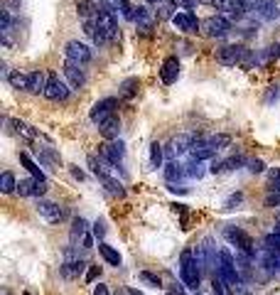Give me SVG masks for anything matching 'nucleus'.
Segmentation results:
<instances>
[{"mask_svg": "<svg viewBox=\"0 0 280 295\" xmlns=\"http://www.w3.org/2000/svg\"><path fill=\"white\" fill-rule=\"evenodd\" d=\"M91 232H94V236H96L98 241H104V236H106V222H104V219H98V222L91 226Z\"/></svg>", "mask_w": 280, "mask_h": 295, "instance_id": "a19ab883", "label": "nucleus"}, {"mask_svg": "<svg viewBox=\"0 0 280 295\" xmlns=\"http://www.w3.org/2000/svg\"><path fill=\"white\" fill-rule=\"evenodd\" d=\"M266 206H280V194L268 192V197H266Z\"/></svg>", "mask_w": 280, "mask_h": 295, "instance_id": "49530a36", "label": "nucleus"}, {"mask_svg": "<svg viewBox=\"0 0 280 295\" xmlns=\"http://www.w3.org/2000/svg\"><path fill=\"white\" fill-rule=\"evenodd\" d=\"M158 168H162V146L155 140L150 143V170H158Z\"/></svg>", "mask_w": 280, "mask_h": 295, "instance_id": "c756f323", "label": "nucleus"}, {"mask_svg": "<svg viewBox=\"0 0 280 295\" xmlns=\"http://www.w3.org/2000/svg\"><path fill=\"white\" fill-rule=\"evenodd\" d=\"M199 22L196 15L192 10H184V12H174L172 15V25L180 30V32H199Z\"/></svg>", "mask_w": 280, "mask_h": 295, "instance_id": "2eb2a0df", "label": "nucleus"}, {"mask_svg": "<svg viewBox=\"0 0 280 295\" xmlns=\"http://www.w3.org/2000/svg\"><path fill=\"white\" fill-rule=\"evenodd\" d=\"M64 54H66V59L69 62H74V64H88L91 62V50L86 47L84 42H79V40H72V42H66V47H64Z\"/></svg>", "mask_w": 280, "mask_h": 295, "instance_id": "ddd939ff", "label": "nucleus"}, {"mask_svg": "<svg viewBox=\"0 0 280 295\" xmlns=\"http://www.w3.org/2000/svg\"><path fill=\"white\" fill-rule=\"evenodd\" d=\"M76 10L84 20H96L98 12H101V2H91V0H79L76 2Z\"/></svg>", "mask_w": 280, "mask_h": 295, "instance_id": "5701e85b", "label": "nucleus"}, {"mask_svg": "<svg viewBox=\"0 0 280 295\" xmlns=\"http://www.w3.org/2000/svg\"><path fill=\"white\" fill-rule=\"evenodd\" d=\"M47 190H50V184H47V180H37V182H34V192H32V197H37V200H42V197L47 194Z\"/></svg>", "mask_w": 280, "mask_h": 295, "instance_id": "ea45409f", "label": "nucleus"}, {"mask_svg": "<svg viewBox=\"0 0 280 295\" xmlns=\"http://www.w3.org/2000/svg\"><path fill=\"white\" fill-rule=\"evenodd\" d=\"M196 138L199 136H190V133H182V136H174L172 140L168 143V148H165V152H168V158H180V155H184V152H190L192 150V146L196 143Z\"/></svg>", "mask_w": 280, "mask_h": 295, "instance_id": "9d476101", "label": "nucleus"}, {"mask_svg": "<svg viewBox=\"0 0 280 295\" xmlns=\"http://www.w3.org/2000/svg\"><path fill=\"white\" fill-rule=\"evenodd\" d=\"M116 108H118V98H116V96L101 98V101H96V104L91 106V114H88V118H91L96 126H101L106 118H111L113 114H116Z\"/></svg>", "mask_w": 280, "mask_h": 295, "instance_id": "6e6552de", "label": "nucleus"}, {"mask_svg": "<svg viewBox=\"0 0 280 295\" xmlns=\"http://www.w3.org/2000/svg\"><path fill=\"white\" fill-rule=\"evenodd\" d=\"M20 162H22V165L28 168L30 175H32V177H37V180H44V172H42V168H37V162H34L32 158H30L28 152H20Z\"/></svg>", "mask_w": 280, "mask_h": 295, "instance_id": "7c9ffc66", "label": "nucleus"}, {"mask_svg": "<svg viewBox=\"0 0 280 295\" xmlns=\"http://www.w3.org/2000/svg\"><path fill=\"white\" fill-rule=\"evenodd\" d=\"M88 234H91V232H88V222H86L84 216H74L72 229H69V241H72V246L79 248V244H84V238Z\"/></svg>", "mask_w": 280, "mask_h": 295, "instance_id": "a211bd4d", "label": "nucleus"}, {"mask_svg": "<svg viewBox=\"0 0 280 295\" xmlns=\"http://www.w3.org/2000/svg\"><path fill=\"white\" fill-rule=\"evenodd\" d=\"M140 91V82L136 79V76H130V79H126L120 86H118V94L123 96V98H133L136 94Z\"/></svg>", "mask_w": 280, "mask_h": 295, "instance_id": "cd10ccee", "label": "nucleus"}, {"mask_svg": "<svg viewBox=\"0 0 280 295\" xmlns=\"http://www.w3.org/2000/svg\"><path fill=\"white\" fill-rule=\"evenodd\" d=\"M42 96L50 98V101H66V98H69V88H66V84H64L59 76L50 74V82H47V88H44Z\"/></svg>", "mask_w": 280, "mask_h": 295, "instance_id": "4468645a", "label": "nucleus"}, {"mask_svg": "<svg viewBox=\"0 0 280 295\" xmlns=\"http://www.w3.org/2000/svg\"><path fill=\"white\" fill-rule=\"evenodd\" d=\"M241 165H246V158H244V155H228L226 160H222L224 172H226V170H238Z\"/></svg>", "mask_w": 280, "mask_h": 295, "instance_id": "72a5a7b5", "label": "nucleus"}, {"mask_svg": "<svg viewBox=\"0 0 280 295\" xmlns=\"http://www.w3.org/2000/svg\"><path fill=\"white\" fill-rule=\"evenodd\" d=\"M47 82H50V76H47L42 69L32 72V74H30V94H44Z\"/></svg>", "mask_w": 280, "mask_h": 295, "instance_id": "b1692460", "label": "nucleus"}, {"mask_svg": "<svg viewBox=\"0 0 280 295\" xmlns=\"http://www.w3.org/2000/svg\"><path fill=\"white\" fill-rule=\"evenodd\" d=\"M196 295H199V293H196Z\"/></svg>", "mask_w": 280, "mask_h": 295, "instance_id": "6e6d98bb", "label": "nucleus"}, {"mask_svg": "<svg viewBox=\"0 0 280 295\" xmlns=\"http://www.w3.org/2000/svg\"><path fill=\"white\" fill-rule=\"evenodd\" d=\"M34 155H37V160H40L44 168H50V170H59V168H62V158H59V152H56L54 148L37 146L34 148Z\"/></svg>", "mask_w": 280, "mask_h": 295, "instance_id": "dca6fc26", "label": "nucleus"}, {"mask_svg": "<svg viewBox=\"0 0 280 295\" xmlns=\"http://www.w3.org/2000/svg\"><path fill=\"white\" fill-rule=\"evenodd\" d=\"M18 190V180H15V175L10 172V170H5L2 175H0V192L2 194H12Z\"/></svg>", "mask_w": 280, "mask_h": 295, "instance_id": "c85d7f7f", "label": "nucleus"}, {"mask_svg": "<svg viewBox=\"0 0 280 295\" xmlns=\"http://www.w3.org/2000/svg\"><path fill=\"white\" fill-rule=\"evenodd\" d=\"M180 276H182V283L192 290H199V283H202V268L196 264L194 251L192 248H184L182 256H180Z\"/></svg>", "mask_w": 280, "mask_h": 295, "instance_id": "f257e3e1", "label": "nucleus"}, {"mask_svg": "<svg viewBox=\"0 0 280 295\" xmlns=\"http://www.w3.org/2000/svg\"><path fill=\"white\" fill-rule=\"evenodd\" d=\"M34 182H37V177H25V180H20L15 192H18L20 197H32V192H34Z\"/></svg>", "mask_w": 280, "mask_h": 295, "instance_id": "473e14b6", "label": "nucleus"}, {"mask_svg": "<svg viewBox=\"0 0 280 295\" xmlns=\"http://www.w3.org/2000/svg\"><path fill=\"white\" fill-rule=\"evenodd\" d=\"M98 133L104 140H118V133H120V118L113 114L111 118H106L101 126H98Z\"/></svg>", "mask_w": 280, "mask_h": 295, "instance_id": "412c9836", "label": "nucleus"}, {"mask_svg": "<svg viewBox=\"0 0 280 295\" xmlns=\"http://www.w3.org/2000/svg\"><path fill=\"white\" fill-rule=\"evenodd\" d=\"M34 212L50 224H59L64 219V206H59L56 202H50V200H37Z\"/></svg>", "mask_w": 280, "mask_h": 295, "instance_id": "9b49d317", "label": "nucleus"}, {"mask_svg": "<svg viewBox=\"0 0 280 295\" xmlns=\"http://www.w3.org/2000/svg\"><path fill=\"white\" fill-rule=\"evenodd\" d=\"M94 295H111V290H108V286H104V283H98V286L94 288Z\"/></svg>", "mask_w": 280, "mask_h": 295, "instance_id": "8fccbe9b", "label": "nucleus"}, {"mask_svg": "<svg viewBox=\"0 0 280 295\" xmlns=\"http://www.w3.org/2000/svg\"><path fill=\"white\" fill-rule=\"evenodd\" d=\"M8 84H10L12 88H18V91H30V74L20 72V69H15V72H10Z\"/></svg>", "mask_w": 280, "mask_h": 295, "instance_id": "a878e982", "label": "nucleus"}, {"mask_svg": "<svg viewBox=\"0 0 280 295\" xmlns=\"http://www.w3.org/2000/svg\"><path fill=\"white\" fill-rule=\"evenodd\" d=\"M69 172H72V175H74V180H79V182H82V180H84V170H79V168H76V165H69Z\"/></svg>", "mask_w": 280, "mask_h": 295, "instance_id": "09e8293b", "label": "nucleus"}, {"mask_svg": "<svg viewBox=\"0 0 280 295\" xmlns=\"http://www.w3.org/2000/svg\"><path fill=\"white\" fill-rule=\"evenodd\" d=\"M206 143H209L212 148H216V150H222L224 146H228V143H231V138L222 133V136H212V138H206Z\"/></svg>", "mask_w": 280, "mask_h": 295, "instance_id": "e433bc0d", "label": "nucleus"}, {"mask_svg": "<svg viewBox=\"0 0 280 295\" xmlns=\"http://www.w3.org/2000/svg\"><path fill=\"white\" fill-rule=\"evenodd\" d=\"M64 76L69 79V86L72 88H82L86 84V74L82 69V64H74V62H64Z\"/></svg>", "mask_w": 280, "mask_h": 295, "instance_id": "f3484780", "label": "nucleus"}, {"mask_svg": "<svg viewBox=\"0 0 280 295\" xmlns=\"http://www.w3.org/2000/svg\"><path fill=\"white\" fill-rule=\"evenodd\" d=\"M248 52L251 50H246L244 44H226L219 50V64H224V66H236V64H244V59L248 57Z\"/></svg>", "mask_w": 280, "mask_h": 295, "instance_id": "0eeeda50", "label": "nucleus"}, {"mask_svg": "<svg viewBox=\"0 0 280 295\" xmlns=\"http://www.w3.org/2000/svg\"><path fill=\"white\" fill-rule=\"evenodd\" d=\"M199 32H202L204 37H216V40H222V37H226V34L231 32V22L226 20L224 15H212V18H204V20L199 22Z\"/></svg>", "mask_w": 280, "mask_h": 295, "instance_id": "20e7f679", "label": "nucleus"}, {"mask_svg": "<svg viewBox=\"0 0 280 295\" xmlns=\"http://www.w3.org/2000/svg\"><path fill=\"white\" fill-rule=\"evenodd\" d=\"M168 190L172 194H187L190 192V187H184V184H174V182H168Z\"/></svg>", "mask_w": 280, "mask_h": 295, "instance_id": "c03bdc74", "label": "nucleus"}, {"mask_svg": "<svg viewBox=\"0 0 280 295\" xmlns=\"http://www.w3.org/2000/svg\"><path fill=\"white\" fill-rule=\"evenodd\" d=\"M219 150L216 148H212L206 140H202V138H196V143L192 146L190 150V160H196V162H204V160H209V158H214Z\"/></svg>", "mask_w": 280, "mask_h": 295, "instance_id": "aec40b11", "label": "nucleus"}, {"mask_svg": "<svg viewBox=\"0 0 280 295\" xmlns=\"http://www.w3.org/2000/svg\"><path fill=\"white\" fill-rule=\"evenodd\" d=\"M246 165H248V170H251L253 175H260V172L266 170V162H263V160H258V158H256V160H248Z\"/></svg>", "mask_w": 280, "mask_h": 295, "instance_id": "79ce46f5", "label": "nucleus"}, {"mask_svg": "<svg viewBox=\"0 0 280 295\" xmlns=\"http://www.w3.org/2000/svg\"><path fill=\"white\" fill-rule=\"evenodd\" d=\"M86 162H88L91 172L96 175V180H98V182H101V184H104L111 194H116V197H123V194H126L123 184H120V182L111 175V168H106V162H104V160H96L94 155H88V160H86Z\"/></svg>", "mask_w": 280, "mask_h": 295, "instance_id": "f03ea898", "label": "nucleus"}, {"mask_svg": "<svg viewBox=\"0 0 280 295\" xmlns=\"http://www.w3.org/2000/svg\"><path fill=\"white\" fill-rule=\"evenodd\" d=\"M138 278H140V283H145V286H150V288H162V278H160L158 273H150V270H140Z\"/></svg>", "mask_w": 280, "mask_h": 295, "instance_id": "2f4dec72", "label": "nucleus"}, {"mask_svg": "<svg viewBox=\"0 0 280 295\" xmlns=\"http://www.w3.org/2000/svg\"><path fill=\"white\" fill-rule=\"evenodd\" d=\"M280 182V168H270L268 170V184H276Z\"/></svg>", "mask_w": 280, "mask_h": 295, "instance_id": "a18cd8bd", "label": "nucleus"}, {"mask_svg": "<svg viewBox=\"0 0 280 295\" xmlns=\"http://www.w3.org/2000/svg\"><path fill=\"white\" fill-rule=\"evenodd\" d=\"M98 276H101V266H88V270H86V283H94Z\"/></svg>", "mask_w": 280, "mask_h": 295, "instance_id": "37998d69", "label": "nucleus"}, {"mask_svg": "<svg viewBox=\"0 0 280 295\" xmlns=\"http://www.w3.org/2000/svg\"><path fill=\"white\" fill-rule=\"evenodd\" d=\"M226 295H251V288L244 280H236V283L226 286Z\"/></svg>", "mask_w": 280, "mask_h": 295, "instance_id": "f704fd0d", "label": "nucleus"}, {"mask_svg": "<svg viewBox=\"0 0 280 295\" xmlns=\"http://www.w3.org/2000/svg\"><path fill=\"white\" fill-rule=\"evenodd\" d=\"M84 268H86V261L84 258H79L76 246H66V248H64V261H62V266H59L62 278L74 280V278H79V276L84 273Z\"/></svg>", "mask_w": 280, "mask_h": 295, "instance_id": "7ed1b4c3", "label": "nucleus"}, {"mask_svg": "<svg viewBox=\"0 0 280 295\" xmlns=\"http://www.w3.org/2000/svg\"><path fill=\"white\" fill-rule=\"evenodd\" d=\"M199 2H204V5H212V8H214V2H216V0H199Z\"/></svg>", "mask_w": 280, "mask_h": 295, "instance_id": "603ef678", "label": "nucleus"}, {"mask_svg": "<svg viewBox=\"0 0 280 295\" xmlns=\"http://www.w3.org/2000/svg\"><path fill=\"white\" fill-rule=\"evenodd\" d=\"M98 254L104 256V261L108 266H116V268L120 266V254H118L113 246H108L106 241H98Z\"/></svg>", "mask_w": 280, "mask_h": 295, "instance_id": "bb28decb", "label": "nucleus"}, {"mask_svg": "<svg viewBox=\"0 0 280 295\" xmlns=\"http://www.w3.org/2000/svg\"><path fill=\"white\" fill-rule=\"evenodd\" d=\"M216 276L224 280L226 286H231V283H236V280H241V273H238V268H236V258L222 248L219 251V270H216Z\"/></svg>", "mask_w": 280, "mask_h": 295, "instance_id": "39448f33", "label": "nucleus"}, {"mask_svg": "<svg viewBox=\"0 0 280 295\" xmlns=\"http://www.w3.org/2000/svg\"><path fill=\"white\" fill-rule=\"evenodd\" d=\"M224 238L231 244V246H236L238 251H244V254H256V246H253V238L241 226H226L224 229Z\"/></svg>", "mask_w": 280, "mask_h": 295, "instance_id": "423d86ee", "label": "nucleus"}, {"mask_svg": "<svg viewBox=\"0 0 280 295\" xmlns=\"http://www.w3.org/2000/svg\"><path fill=\"white\" fill-rule=\"evenodd\" d=\"M280 98V86H268V91H266V96H263V104H276Z\"/></svg>", "mask_w": 280, "mask_h": 295, "instance_id": "58836bf2", "label": "nucleus"}, {"mask_svg": "<svg viewBox=\"0 0 280 295\" xmlns=\"http://www.w3.org/2000/svg\"><path fill=\"white\" fill-rule=\"evenodd\" d=\"M96 25L106 32L108 42H118V40H120V28H118L116 12L106 10V8H101V12H98V18H96Z\"/></svg>", "mask_w": 280, "mask_h": 295, "instance_id": "1a4fd4ad", "label": "nucleus"}, {"mask_svg": "<svg viewBox=\"0 0 280 295\" xmlns=\"http://www.w3.org/2000/svg\"><path fill=\"white\" fill-rule=\"evenodd\" d=\"M241 202H244V192H234L224 200V209H236Z\"/></svg>", "mask_w": 280, "mask_h": 295, "instance_id": "4c0bfd02", "label": "nucleus"}, {"mask_svg": "<svg viewBox=\"0 0 280 295\" xmlns=\"http://www.w3.org/2000/svg\"><path fill=\"white\" fill-rule=\"evenodd\" d=\"M187 177V165H180L177 160H170L165 165V180L168 182H180Z\"/></svg>", "mask_w": 280, "mask_h": 295, "instance_id": "4be33fe9", "label": "nucleus"}, {"mask_svg": "<svg viewBox=\"0 0 280 295\" xmlns=\"http://www.w3.org/2000/svg\"><path fill=\"white\" fill-rule=\"evenodd\" d=\"M184 288H187L184 283H174V286L168 290V295H184Z\"/></svg>", "mask_w": 280, "mask_h": 295, "instance_id": "de8ad7c7", "label": "nucleus"}, {"mask_svg": "<svg viewBox=\"0 0 280 295\" xmlns=\"http://www.w3.org/2000/svg\"><path fill=\"white\" fill-rule=\"evenodd\" d=\"M212 295H226V293H212Z\"/></svg>", "mask_w": 280, "mask_h": 295, "instance_id": "5fc2aeb1", "label": "nucleus"}, {"mask_svg": "<svg viewBox=\"0 0 280 295\" xmlns=\"http://www.w3.org/2000/svg\"><path fill=\"white\" fill-rule=\"evenodd\" d=\"M204 175H206L204 165H202V162H196V160H190V165H187V177H194V180H202Z\"/></svg>", "mask_w": 280, "mask_h": 295, "instance_id": "c9c22d12", "label": "nucleus"}, {"mask_svg": "<svg viewBox=\"0 0 280 295\" xmlns=\"http://www.w3.org/2000/svg\"><path fill=\"white\" fill-rule=\"evenodd\" d=\"M145 2H150V5H155V2H160V0H145Z\"/></svg>", "mask_w": 280, "mask_h": 295, "instance_id": "864d4df0", "label": "nucleus"}, {"mask_svg": "<svg viewBox=\"0 0 280 295\" xmlns=\"http://www.w3.org/2000/svg\"><path fill=\"white\" fill-rule=\"evenodd\" d=\"M126 158V146L120 140H106L101 146V160H106L111 168H118Z\"/></svg>", "mask_w": 280, "mask_h": 295, "instance_id": "f8f14e48", "label": "nucleus"}, {"mask_svg": "<svg viewBox=\"0 0 280 295\" xmlns=\"http://www.w3.org/2000/svg\"><path fill=\"white\" fill-rule=\"evenodd\" d=\"M8 120H10V126L18 136H22L25 140H37V130L32 126H28L25 120H18V118H8Z\"/></svg>", "mask_w": 280, "mask_h": 295, "instance_id": "393cba45", "label": "nucleus"}, {"mask_svg": "<svg viewBox=\"0 0 280 295\" xmlns=\"http://www.w3.org/2000/svg\"><path fill=\"white\" fill-rule=\"evenodd\" d=\"M128 295H142L138 288H128Z\"/></svg>", "mask_w": 280, "mask_h": 295, "instance_id": "3c124183", "label": "nucleus"}, {"mask_svg": "<svg viewBox=\"0 0 280 295\" xmlns=\"http://www.w3.org/2000/svg\"><path fill=\"white\" fill-rule=\"evenodd\" d=\"M160 79H162V84H168V86H172V84L180 79V59H177V57H168L165 62H162Z\"/></svg>", "mask_w": 280, "mask_h": 295, "instance_id": "6ab92c4d", "label": "nucleus"}]
</instances>
